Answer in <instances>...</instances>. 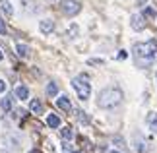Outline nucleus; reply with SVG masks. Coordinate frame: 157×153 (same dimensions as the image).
<instances>
[{
	"mask_svg": "<svg viewBox=\"0 0 157 153\" xmlns=\"http://www.w3.org/2000/svg\"><path fill=\"white\" fill-rule=\"evenodd\" d=\"M132 56H134V62L138 68L149 66L157 58V41L149 39L146 43H136L132 47Z\"/></svg>",
	"mask_w": 157,
	"mask_h": 153,
	"instance_id": "obj_1",
	"label": "nucleus"
},
{
	"mask_svg": "<svg viewBox=\"0 0 157 153\" xmlns=\"http://www.w3.org/2000/svg\"><path fill=\"white\" fill-rule=\"evenodd\" d=\"M122 103V91L118 87H105L97 95V107L99 109H114Z\"/></svg>",
	"mask_w": 157,
	"mask_h": 153,
	"instance_id": "obj_2",
	"label": "nucleus"
},
{
	"mask_svg": "<svg viewBox=\"0 0 157 153\" xmlns=\"http://www.w3.org/2000/svg\"><path fill=\"white\" fill-rule=\"evenodd\" d=\"M72 87L76 89V93L82 101L89 99V95H91V83H89L86 78H74L72 79Z\"/></svg>",
	"mask_w": 157,
	"mask_h": 153,
	"instance_id": "obj_3",
	"label": "nucleus"
},
{
	"mask_svg": "<svg viewBox=\"0 0 157 153\" xmlns=\"http://www.w3.org/2000/svg\"><path fill=\"white\" fill-rule=\"evenodd\" d=\"M60 10H62V14L72 17L82 12V2H78V0H60Z\"/></svg>",
	"mask_w": 157,
	"mask_h": 153,
	"instance_id": "obj_4",
	"label": "nucleus"
},
{
	"mask_svg": "<svg viewBox=\"0 0 157 153\" xmlns=\"http://www.w3.org/2000/svg\"><path fill=\"white\" fill-rule=\"evenodd\" d=\"M130 27L134 29V31H142L144 27H146V21H144V16L142 14H134L130 17Z\"/></svg>",
	"mask_w": 157,
	"mask_h": 153,
	"instance_id": "obj_5",
	"label": "nucleus"
},
{
	"mask_svg": "<svg viewBox=\"0 0 157 153\" xmlns=\"http://www.w3.org/2000/svg\"><path fill=\"white\" fill-rule=\"evenodd\" d=\"M56 107L60 109V111H64V113H70V111H72L70 97H68V95H60L58 99H56Z\"/></svg>",
	"mask_w": 157,
	"mask_h": 153,
	"instance_id": "obj_6",
	"label": "nucleus"
},
{
	"mask_svg": "<svg viewBox=\"0 0 157 153\" xmlns=\"http://www.w3.org/2000/svg\"><path fill=\"white\" fill-rule=\"evenodd\" d=\"M146 124H147V128H149L151 132L157 134V113H147V116H146Z\"/></svg>",
	"mask_w": 157,
	"mask_h": 153,
	"instance_id": "obj_7",
	"label": "nucleus"
},
{
	"mask_svg": "<svg viewBox=\"0 0 157 153\" xmlns=\"http://www.w3.org/2000/svg\"><path fill=\"white\" fill-rule=\"evenodd\" d=\"M39 29H41V33L49 35V33H52V29H54V21L52 20H43L39 23Z\"/></svg>",
	"mask_w": 157,
	"mask_h": 153,
	"instance_id": "obj_8",
	"label": "nucleus"
},
{
	"mask_svg": "<svg viewBox=\"0 0 157 153\" xmlns=\"http://www.w3.org/2000/svg\"><path fill=\"white\" fill-rule=\"evenodd\" d=\"M16 51H17V54H20L21 58H29V56H31V51H29L27 45H21V43H17V45H16Z\"/></svg>",
	"mask_w": 157,
	"mask_h": 153,
	"instance_id": "obj_9",
	"label": "nucleus"
},
{
	"mask_svg": "<svg viewBox=\"0 0 157 153\" xmlns=\"http://www.w3.org/2000/svg\"><path fill=\"white\" fill-rule=\"evenodd\" d=\"M16 97L21 99V101H25L29 97V89L25 87V85H17V87H16Z\"/></svg>",
	"mask_w": 157,
	"mask_h": 153,
	"instance_id": "obj_10",
	"label": "nucleus"
},
{
	"mask_svg": "<svg viewBox=\"0 0 157 153\" xmlns=\"http://www.w3.org/2000/svg\"><path fill=\"white\" fill-rule=\"evenodd\" d=\"M0 12L6 16H12L14 14V8H12V4L8 2V0H0Z\"/></svg>",
	"mask_w": 157,
	"mask_h": 153,
	"instance_id": "obj_11",
	"label": "nucleus"
},
{
	"mask_svg": "<svg viewBox=\"0 0 157 153\" xmlns=\"http://www.w3.org/2000/svg\"><path fill=\"white\" fill-rule=\"evenodd\" d=\"M29 109H31V113L41 114V113H43V103H41L39 99H33V101H31V105H29Z\"/></svg>",
	"mask_w": 157,
	"mask_h": 153,
	"instance_id": "obj_12",
	"label": "nucleus"
},
{
	"mask_svg": "<svg viewBox=\"0 0 157 153\" xmlns=\"http://www.w3.org/2000/svg\"><path fill=\"white\" fill-rule=\"evenodd\" d=\"M47 124H49L51 128H58L60 126V118L56 114H49V116H47Z\"/></svg>",
	"mask_w": 157,
	"mask_h": 153,
	"instance_id": "obj_13",
	"label": "nucleus"
},
{
	"mask_svg": "<svg viewBox=\"0 0 157 153\" xmlns=\"http://www.w3.org/2000/svg\"><path fill=\"white\" fill-rule=\"evenodd\" d=\"M0 107H2V111H6V113L12 111V99H10L8 95H6L4 99H0Z\"/></svg>",
	"mask_w": 157,
	"mask_h": 153,
	"instance_id": "obj_14",
	"label": "nucleus"
},
{
	"mask_svg": "<svg viewBox=\"0 0 157 153\" xmlns=\"http://www.w3.org/2000/svg\"><path fill=\"white\" fill-rule=\"evenodd\" d=\"M60 136H62V140H68V142H70V140L74 138V132H72L70 126H64L62 130H60Z\"/></svg>",
	"mask_w": 157,
	"mask_h": 153,
	"instance_id": "obj_15",
	"label": "nucleus"
},
{
	"mask_svg": "<svg viewBox=\"0 0 157 153\" xmlns=\"http://www.w3.org/2000/svg\"><path fill=\"white\" fill-rule=\"evenodd\" d=\"M47 95H49V97H54V95H58V85L54 83V82H51L49 85H47Z\"/></svg>",
	"mask_w": 157,
	"mask_h": 153,
	"instance_id": "obj_16",
	"label": "nucleus"
},
{
	"mask_svg": "<svg viewBox=\"0 0 157 153\" xmlns=\"http://www.w3.org/2000/svg\"><path fill=\"white\" fill-rule=\"evenodd\" d=\"M76 114H78V122H80V124H89V116H87V113L76 111Z\"/></svg>",
	"mask_w": 157,
	"mask_h": 153,
	"instance_id": "obj_17",
	"label": "nucleus"
},
{
	"mask_svg": "<svg viewBox=\"0 0 157 153\" xmlns=\"http://www.w3.org/2000/svg\"><path fill=\"white\" fill-rule=\"evenodd\" d=\"M144 17H147V20H155V17H157V12L153 10V8H149V6H147V8L146 10H144V14H142Z\"/></svg>",
	"mask_w": 157,
	"mask_h": 153,
	"instance_id": "obj_18",
	"label": "nucleus"
},
{
	"mask_svg": "<svg viewBox=\"0 0 157 153\" xmlns=\"http://www.w3.org/2000/svg\"><path fill=\"white\" fill-rule=\"evenodd\" d=\"M66 35H70V39H76V35H78V25H72L70 31H66Z\"/></svg>",
	"mask_w": 157,
	"mask_h": 153,
	"instance_id": "obj_19",
	"label": "nucleus"
},
{
	"mask_svg": "<svg viewBox=\"0 0 157 153\" xmlns=\"http://www.w3.org/2000/svg\"><path fill=\"white\" fill-rule=\"evenodd\" d=\"M0 35H6V25L2 21V17H0Z\"/></svg>",
	"mask_w": 157,
	"mask_h": 153,
	"instance_id": "obj_20",
	"label": "nucleus"
},
{
	"mask_svg": "<svg viewBox=\"0 0 157 153\" xmlns=\"http://www.w3.org/2000/svg\"><path fill=\"white\" fill-rule=\"evenodd\" d=\"M62 151H64V153H70V151H72V145H70V143H64V145H62Z\"/></svg>",
	"mask_w": 157,
	"mask_h": 153,
	"instance_id": "obj_21",
	"label": "nucleus"
},
{
	"mask_svg": "<svg viewBox=\"0 0 157 153\" xmlns=\"http://www.w3.org/2000/svg\"><path fill=\"white\" fill-rule=\"evenodd\" d=\"M4 91H6V82H4V79H0V93H4Z\"/></svg>",
	"mask_w": 157,
	"mask_h": 153,
	"instance_id": "obj_22",
	"label": "nucleus"
},
{
	"mask_svg": "<svg viewBox=\"0 0 157 153\" xmlns=\"http://www.w3.org/2000/svg\"><path fill=\"white\" fill-rule=\"evenodd\" d=\"M4 58V54H2V51H0V60H2Z\"/></svg>",
	"mask_w": 157,
	"mask_h": 153,
	"instance_id": "obj_23",
	"label": "nucleus"
},
{
	"mask_svg": "<svg viewBox=\"0 0 157 153\" xmlns=\"http://www.w3.org/2000/svg\"><path fill=\"white\" fill-rule=\"evenodd\" d=\"M109 153H120V151H114V149H113V151H109Z\"/></svg>",
	"mask_w": 157,
	"mask_h": 153,
	"instance_id": "obj_24",
	"label": "nucleus"
},
{
	"mask_svg": "<svg viewBox=\"0 0 157 153\" xmlns=\"http://www.w3.org/2000/svg\"><path fill=\"white\" fill-rule=\"evenodd\" d=\"M70 153H78V151H70Z\"/></svg>",
	"mask_w": 157,
	"mask_h": 153,
	"instance_id": "obj_25",
	"label": "nucleus"
},
{
	"mask_svg": "<svg viewBox=\"0 0 157 153\" xmlns=\"http://www.w3.org/2000/svg\"><path fill=\"white\" fill-rule=\"evenodd\" d=\"M142 2H144V0H142Z\"/></svg>",
	"mask_w": 157,
	"mask_h": 153,
	"instance_id": "obj_26",
	"label": "nucleus"
}]
</instances>
